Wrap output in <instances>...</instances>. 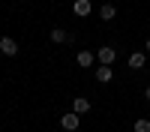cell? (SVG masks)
Here are the masks:
<instances>
[{"instance_id":"8fae6325","label":"cell","mask_w":150,"mask_h":132,"mask_svg":"<svg viewBox=\"0 0 150 132\" xmlns=\"http://www.w3.org/2000/svg\"><path fill=\"white\" fill-rule=\"evenodd\" d=\"M132 132H150V120H147V117L135 120V123H132Z\"/></svg>"},{"instance_id":"5b68a950","label":"cell","mask_w":150,"mask_h":132,"mask_svg":"<svg viewBox=\"0 0 150 132\" xmlns=\"http://www.w3.org/2000/svg\"><path fill=\"white\" fill-rule=\"evenodd\" d=\"M93 60H96V54H93V51H87V48L75 54V63H78L81 69H90V66H93Z\"/></svg>"},{"instance_id":"ba28073f","label":"cell","mask_w":150,"mask_h":132,"mask_svg":"<svg viewBox=\"0 0 150 132\" xmlns=\"http://www.w3.org/2000/svg\"><path fill=\"white\" fill-rule=\"evenodd\" d=\"M72 111L81 117V114H87V111H90V102H87L84 96H75V99H72Z\"/></svg>"},{"instance_id":"4fadbf2b","label":"cell","mask_w":150,"mask_h":132,"mask_svg":"<svg viewBox=\"0 0 150 132\" xmlns=\"http://www.w3.org/2000/svg\"><path fill=\"white\" fill-rule=\"evenodd\" d=\"M144 96H147V99H150V84H147V90H144Z\"/></svg>"},{"instance_id":"8992f818","label":"cell","mask_w":150,"mask_h":132,"mask_svg":"<svg viewBox=\"0 0 150 132\" xmlns=\"http://www.w3.org/2000/svg\"><path fill=\"white\" fill-rule=\"evenodd\" d=\"M93 75H96L99 84H108V81H114V69H111V66H96Z\"/></svg>"},{"instance_id":"30bf717a","label":"cell","mask_w":150,"mask_h":132,"mask_svg":"<svg viewBox=\"0 0 150 132\" xmlns=\"http://www.w3.org/2000/svg\"><path fill=\"white\" fill-rule=\"evenodd\" d=\"M144 63H147V51H135L129 57V69H141Z\"/></svg>"},{"instance_id":"9c48e42d","label":"cell","mask_w":150,"mask_h":132,"mask_svg":"<svg viewBox=\"0 0 150 132\" xmlns=\"http://www.w3.org/2000/svg\"><path fill=\"white\" fill-rule=\"evenodd\" d=\"M99 18H102V21H114V18H117V6L102 3V6H99Z\"/></svg>"},{"instance_id":"52a82bcc","label":"cell","mask_w":150,"mask_h":132,"mask_svg":"<svg viewBox=\"0 0 150 132\" xmlns=\"http://www.w3.org/2000/svg\"><path fill=\"white\" fill-rule=\"evenodd\" d=\"M48 39H51V42H57V45H63V42H69V39H72V33H69V30H60V27H54L51 33H48Z\"/></svg>"},{"instance_id":"7a4b0ae2","label":"cell","mask_w":150,"mask_h":132,"mask_svg":"<svg viewBox=\"0 0 150 132\" xmlns=\"http://www.w3.org/2000/svg\"><path fill=\"white\" fill-rule=\"evenodd\" d=\"M0 51H3L6 57H15L18 54V42L12 39V36H0Z\"/></svg>"},{"instance_id":"7c38bea8","label":"cell","mask_w":150,"mask_h":132,"mask_svg":"<svg viewBox=\"0 0 150 132\" xmlns=\"http://www.w3.org/2000/svg\"><path fill=\"white\" fill-rule=\"evenodd\" d=\"M144 51H147V54H150V39H147V42H144Z\"/></svg>"},{"instance_id":"6da1fadb","label":"cell","mask_w":150,"mask_h":132,"mask_svg":"<svg viewBox=\"0 0 150 132\" xmlns=\"http://www.w3.org/2000/svg\"><path fill=\"white\" fill-rule=\"evenodd\" d=\"M96 60H99V66H111V63L117 60V51H114L111 45H102V48L96 51Z\"/></svg>"},{"instance_id":"3957f363","label":"cell","mask_w":150,"mask_h":132,"mask_svg":"<svg viewBox=\"0 0 150 132\" xmlns=\"http://www.w3.org/2000/svg\"><path fill=\"white\" fill-rule=\"evenodd\" d=\"M78 123H81V117L75 114V111H69V114L60 117V126H63L66 132H75V129H78Z\"/></svg>"},{"instance_id":"277c9868","label":"cell","mask_w":150,"mask_h":132,"mask_svg":"<svg viewBox=\"0 0 150 132\" xmlns=\"http://www.w3.org/2000/svg\"><path fill=\"white\" fill-rule=\"evenodd\" d=\"M90 12H93L90 0H75V3H72V15H78V18H87Z\"/></svg>"}]
</instances>
